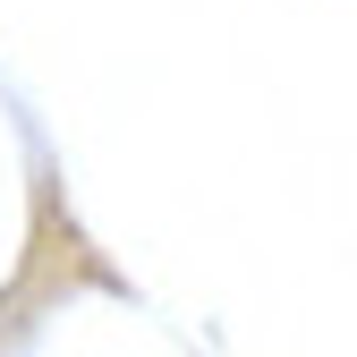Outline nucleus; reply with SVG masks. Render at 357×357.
<instances>
[]
</instances>
